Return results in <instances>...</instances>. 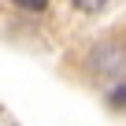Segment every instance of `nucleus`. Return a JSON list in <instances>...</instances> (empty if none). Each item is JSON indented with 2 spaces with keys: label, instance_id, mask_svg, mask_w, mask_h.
<instances>
[{
  "label": "nucleus",
  "instance_id": "1",
  "mask_svg": "<svg viewBox=\"0 0 126 126\" xmlns=\"http://www.w3.org/2000/svg\"><path fill=\"white\" fill-rule=\"evenodd\" d=\"M89 71L96 78H119L126 71V45L122 41H100L89 52Z\"/></svg>",
  "mask_w": 126,
  "mask_h": 126
},
{
  "label": "nucleus",
  "instance_id": "2",
  "mask_svg": "<svg viewBox=\"0 0 126 126\" xmlns=\"http://www.w3.org/2000/svg\"><path fill=\"white\" fill-rule=\"evenodd\" d=\"M71 4H74L78 11H85V15H96V11L108 8V0H71Z\"/></svg>",
  "mask_w": 126,
  "mask_h": 126
},
{
  "label": "nucleus",
  "instance_id": "3",
  "mask_svg": "<svg viewBox=\"0 0 126 126\" xmlns=\"http://www.w3.org/2000/svg\"><path fill=\"white\" fill-rule=\"evenodd\" d=\"M111 104H115V108H126V82L111 89Z\"/></svg>",
  "mask_w": 126,
  "mask_h": 126
},
{
  "label": "nucleus",
  "instance_id": "4",
  "mask_svg": "<svg viewBox=\"0 0 126 126\" xmlns=\"http://www.w3.org/2000/svg\"><path fill=\"white\" fill-rule=\"evenodd\" d=\"M19 8H26V11H45L48 8V0H15Z\"/></svg>",
  "mask_w": 126,
  "mask_h": 126
}]
</instances>
